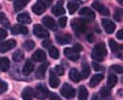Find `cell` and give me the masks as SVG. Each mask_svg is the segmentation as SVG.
<instances>
[{"label":"cell","instance_id":"obj_1","mask_svg":"<svg viewBox=\"0 0 123 100\" xmlns=\"http://www.w3.org/2000/svg\"><path fill=\"white\" fill-rule=\"evenodd\" d=\"M107 55V51L105 44L103 43H99L94 47L92 51V58L97 61H102L105 56Z\"/></svg>","mask_w":123,"mask_h":100},{"label":"cell","instance_id":"obj_2","mask_svg":"<svg viewBox=\"0 0 123 100\" xmlns=\"http://www.w3.org/2000/svg\"><path fill=\"white\" fill-rule=\"evenodd\" d=\"M72 28L76 32V34H82L85 32L87 28V22L84 19H74L72 21Z\"/></svg>","mask_w":123,"mask_h":100},{"label":"cell","instance_id":"obj_3","mask_svg":"<svg viewBox=\"0 0 123 100\" xmlns=\"http://www.w3.org/2000/svg\"><path fill=\"white\" fill-rule=\"evenodd\" d=\"M48 94H49L48 89L44 84L40 83V84L36 85V91H34V96L36 97V98L41 99V100H44L47 98Z\"/></svg>","mask_w":123,"mask_h":100},{"label":"cell","instance_id":"obj_4","mask_svg":"<svg viewBox=\"0 0 123 100\" xmlns=\"http://www.w3.org/2000/svg\"><path fill=\"white\" fill-rule=\"evenodd\" d=\"M60 93L64 98H68V99H71V98H74L76 94V91L72 86H70L68 83H65V84L62 86V88L60 90Z\"/></svg>","mask_w":123,"mask_h":100},{"label":"cell","instance_id":"obj_5","mask_svg":"<svg viewBox=\"0 0 123 100\" xmlns=\"http://www.w3.org/2000/svg\"><path fill=\"white\" fill-rule=\"evenodd\" d=\"M33 32L34 35L38 38H48L50 36L49 33L46 29H45L43 28V26H41V24H36L34 25L33 28Z\"/></svg>","mask_w":123,"mask_h":100},{"label":"cell","instance_id":"obj_6","mask_svg":"<svg viewBox=\"0 0 123 100\" xmlns=\"http://www.w3.org/2000/svg\"><path fill=\"white\" fill-rule=\"evenodd\" d=\"M16 46V41L14 40H9L7 41H4L2 44H0V52L5 53L10 50L14 49Z\"/></svg>","mask_w":123,"mask_h":100},{"label":"cell","instance_id":"obj_7","mask_svg":"<svg viewBox=\"0 0 123 100\" xmlns=\"http://www.w3.org/2000/svg\"><path fill=\"white\" fill-rule=\"evenodd\" d=\"M42 24H44L46 27H47L48 29H50L51 30L56 31L57 29V26H56V23L54 20V19L50 16H45L42 19Z\"/></svg>","mask_w":123,"mask_h":100},{"label":"cell","instance_id":"obj_8","mask_svg":"<svg viewBox=\"0 0 123 100\" xmlns=\"http://www.w3.org/2000/svg\"><path fill=\"white\" fill-rule=\"evenodd\" d=\"M56 41H57L59 44L66 45L71 42V41H72V35H71L70 34H68V33H66V34L58 33L57 35H56Z\"/></svg>","mask_w":123,"mask_h":100},{"label":"cell","instance_id":"obj_9","mask_svg":"<svg viewBox=\"0 0 123 100\" xmlns=\"http://www.w3.org/2000/svg\"><path fill=\"white\" fill-rule=\"evenodd\" d=\"M46 10V4L42 0H37L32 7V11L37 15H41Z\"/></svg>","mask_w":123,"mask_h":100},{"label":"cell","instance_id":"obj_10","mask_svg":"<svg viewBox=\"0 0 123 100\" xmlns=\"http://www.w3.org/2000/svg\"><path fill=\"white\" fill-rule=\"evenodd\" d=\"M102 25L107 34H112L115 31V29H116V24L111 19H102Z\"/></svg>","mask_w":123,"mask_h":100},{"label":"cell","instance_id":"obj_11","mask_svg":"<svg viewBox=\"0 0 123 100\" xmlns=\"http://www.w3.org/2000/svg\"><path fill=\"white\" fill-rule=\"evenodd\" d=\"M64 55H65L68 59L72 61H77L79 59V52L75 51L74 49H71V48H66V49H64Z\"/></svg>","mask_w":123,"mask_h":100},{"label":"cell","instance_id":"obj_12","mask_svg":"<svg viewBox=\"0 0 123 100\" xmlns=\"http://www.w3.org/2000/svg\"><path fill=\"white\" fill-rule=\"evenodd\" d=\"M92 7L94 8L95 10H97L100 14H102V15H105V16L110 15L109 9H108L105 5H103L102 4H100L99 2H97V1L94 2L92 4Z\"/></svg>","mask_w":123,"mask_h":100},{"label":"cell","instance_id":"obj_13","mask_svg":"<svg viewBox=\"0 0 123 100\" xmlns=\"http://www.w3.org/2000/svg\"><path fill=\"white\" fill-rule=\"evenodd\" d=\"M79 14H80L81 16H83L84 18L91 19V20L94 19V18H95V14L94 13V11L91 10L89 8H87V7H84V8H83L82 9H80Z\"/></svg>","mask_w":123,"mask_h":100},{"label":"cell","instance_id":"obj_14","mask_svg":"<svg viewBox=\"0 0 123 100\" xmlns=\"http://www.w3.org/2000/svg\"><path fill=\"white\" fill-rule=\"evenodd\" d=\"M48 62H45L43 64H41V66H38V68L36 71V77L38 78V79H43L45 77V73H46V71L47 69L48 66Z\"/></svg>","mask_w":123,"mask_h":100},{"label":"cell","instance_id":"obj_15","mask_svg":"<svg viewBox=\"0 0 123 100\" xmlns=\"http://www.w3.org/2000/svg\"><path fill=\"white\" fill-rule=\"evenodd\" d=\"M11 32L13 35H19V34H22V35H27L28 34V29L25 26L23 25H19V24H15L14 26H13V28L11 29Z\"/></svg>","mask_w":123,"mask_h":100},{"label":"cell","instance_id":"obj_16","mask_svg":"<svg viewBox=\"0 0 123 100\" xmlns=\"http://www.w3.org/2000/svg\"><path fill=\"white\" fill-rule=\"evenodd\" d=\"M34 66H35L34 63H33L31 60H27L22 70L23 75H24V76H29L33 71V70H34Z\"/></svg>","mask_w":123,"mask_h":100},{"label":"cell","instance_id":"obj_17","mask_svg":"<svg viewBox=\"0 0 123 100\" xmlns=\"http://www.w3.org/2000/svg\"><path fill=\"white\" fill-rule=\"evenodd\" d=\"M23 100H33L34 97V90L30 87H26L22 92L21 94Z\"/></svg>","mask_w":123,"mask_h":100},{"label":"cell","instance_id":"obj_18","mask_svg":"<svg viewBox=\"0 0 123 100\" xmlns=\"http://www.w3.org/2000/svg\"><path fill=\"white\" fill-rule=\"evenodd\" d=\"M49 84L52 88H56L60 84V80L56 76V75L53 72V71H51L49 76Z\"/></svg>","mask_w":123,"mask_h":100},{"label":"cell","instance_id":"obj_19","mask_svg":"<svg viewBox=\"0 0 123 100\" xmlns=\"http://www.w3.org/2000/svg\"><path fill=\"white\" fill-rule=\"evenodd\" d=\"M46 53L43 51H41V50H37L32 56V59L35 61H38V62L44 61L46 60Z\"/></svg>","mask_w":123,"mask_h":100},{"label":"cell","instance_id":"obj_20","mask_svg":"<svg viewBox=\"0 0 123 100\" xmlns=\"http://www.w3.org/2000/svg\"><path fill=\"white\" fill-rule=\"evenodd\" d=\"M69 78H70L74 82L77 83L80 82L82 76H81V74L79 72V71H78L77 69L73 68V69L70 70V72H69Z\"/></svg>","mask_w":123,"mask_h":100},{"label":"cell","instance_id":"obj_21","mask_svg":"<svg viewBox=\"0 0 123 100\" xmlns=\"http://www.w3.org/2000/svg\"><path fill=\"white\" fill-rule=\"evenodd\" d=\"M81 4L80 1L79 0H73L68 4V9L69 14H74V13L77 11V9H79V4Z\"/></svg>","mask_w":123,"mask_h":100},{"label":"cell","instance_id":"obj_22","mask_svg":"<svg viewBox=\"0 0 123 100\" xmlns=\"http://www.w3.org/2000/svg\"><path fill=\"white\" fill-rule=\"evenodd\" d=\"M104 78V75L103 74H96L94 76H92V78L89 81V86L91 88H94L95 86H97L99 82L103 80Z\"/></svg>","mask_w":123,"mask_h":100},{"label":"cell","instance_id":"obj_23","mask_svg":"<svg viewBox=\"0 0 123 100\" xmlns=\"http://www.w3.org/2000/svg\"><path fill=\"white\" fill-rule=\"evenodd\" d=\"M51 12L56 16H61L65 14V9H63V7L62 5V2H60L56 6H54L52 8V9H51Z\"/></svg>","mask_w":123,"mask_h":100},{"label":"cell","instance_id":"obj_24","mask_svg":"<svg viewBox=\"0 0 123 100\" xmlns=\"http://www.w3.org/2000/svg\"><path fill=\"white\" fill-rule=\"evenodd\" d=\"M31 0H15L14 3V7L15 11H19L25 8Z\"/></svg>","mask_w":123,"mask_h":100},{"label":"cell","instance_id":"obj_25","mask_svg":"<svg viewBox=\"0 0 123 100\" xmlns=\"http://www.w3.org/2000/svg\"><path fill=\"white\" fill-rule=\"evenodd\" d=\"M17 20L21 24H30L31 23V18L27 13H23L18 15Z\"/></svg>","mask_w":123,"mask_h":100},{"label":"cell","instance_id":"obj_26","mask_svg":"<svg viewBox=\"0 0 123 100\" xmlns=\"http://www.w3.org/2000/svg\"><path fill=\"white\" fill-rule=\"evenodd\" d=\"M10 62L9 58L7 57H0V68L3 71H7L9 69Z\"/></svg>","mask_w":123,"mask_h":100},{"label":"cell","instance_id":"obj_27","mask_svg":"<svg viewBox=\"0 0 123 100\" xmlns=\"http://www.w3.org/2000/svg\"><path fill=\"white\" fill-rule=\"evenodd\" d=\"M89 93L84 86H80L79 89V100H87Z\"/></svg>","mask_w":123,"mask_h":100},{"label":"cell","instance_id":"obj_28","mask_svg":"<svg viewBox=\"0 0 123 100\" xmlns=\"http://www.w3.org/2000/svg\"><path fill=\"white\" fill-rule=\"evenodd\" d=\"M117 82V76L114 74H111L108 76V80H107V84H108V88H112L115 85Z\"/></svg>","mask_w":123,"mask_h":100},{"label":"cell","instance_id":"obj_29","mask_svg":"<svg viewBox=\"0 0 123 100\" xmlns=\"http://www.w3.org/2000/svg\"><path fill=\"white\" fill-rule=\"evenodd\" d=\"M24 53L20 50H17L13 54V60L16 62H19L24 59Z\"/></svg>","mask_w":123,"mask_h":100},{"label":"cell","instance_id":"obj_30","mask_svg":"<svg viewBox=\"0 0 123 100\" xmlns=\"http://www.w3.org/2000/svg\"><path fill=\"white\" fill-rule=\"evenodd\" d=\"M90 74V67L87 63H83V68H82V75L81 76L84 78H87Z\"/></svg>","mask_w":123,"mask_h":100},{"label":"cell","instance_id":"obj_31","mask_svg":"<svg viewBox=\"0 0 123 100\" xmlns=\"http://www.w3.org/2000/svg\"><path fill=\"white\" fill-rule=\"evenodd\" d=\"M35 42L33 41H31V40H29V41H26L23 44V47H24L25 50H26V51H31V50L34 49L35 47Z\"/></svg>","mask_w":123,"mask_h":100},{"label":"cell","instance_id":"obj_32","mask_svg":"<svg viewBox=\"0 0 123 100\" xmlns=\"http://www.w3.org/2000/svg\"><path fill=\"white\" fill-rule=\"evenodd\" d=\"M49 55L54 59H57L59 57V51L55 46H51L49 48Z\"/></svg>","mask_w":123,"mask_h":100},{"label":"cell","instance_id":"obj_33","mask_svg":"<svg viewBox=\"0 0 123 100\" xmlns=\"http://www.w3.org/2000/svg\"><path fill=\"white\" fill-rule=\"evenodd\" d=\"M109 45L112 51H117L120 48V46L117 44V42L116 41H114L113 39H111L109 41Z\"/></svg>","mask_w":123,"mask_h":100},{"label":"cell","instance_id":"obj_34","mask_svg":"<svg viewBox=\"0 0 123 100\" xmlns=\"http://www.w3.org/2000/svg\"><path fill=\"white\" fill-rule=\"evenodd\" d=\"M100 95L103 98H107L111 95V88L108 87H104L100 89Z\"/></svg>","mask_w":123,"mask_h":100},{"label":"cell","instance_id":"obj_35","mask_svg":"<svg viewBox=\"0 0 123 100\" xmlns=\"http://www.w3.org/2000/svg\"><path fill=\"white\" fill-rule=\"evenodd\" d=\"M121 18H122V9H116L114 14V19L116 21H121Z\"/></svg>","mask_w":123,"mask_h":100},{"label":"cell","instance_id":"obj_36","mask_svg":"<svg viewBox=\"0 0 123 100\" xmlns=\"http://www.w3.org/2000/svg\"><path fill=\"white\" fill-rule=\"evenodd\" d=\"M8 90V84L4 81L0 79V94L4 93Z\"/></svg>","mask_w":123,"mask_h":100},{"label":"cell","instance_id":"obj_37","mask_svg":"<svg viewBox=\"0 0 123 100\" xmlns=\"http://www.w3.org/2000/svg\"><path fill=\"white\" fill-rule=\"evenodd\" d=\"M55 71H56V74H58L59 76H62V75L64 74L65 70H64L63 66H60V65H57V66H55Z\"/></svg>","mask_w":123,"mask_h":100},{"label":"cell","instance_id":"obj_38","mask_svg":"<svg viewBox=\"0 0 123 100\" xmlns=\"http://www.w3.org/2000/svg\"><path fill=\"white\" fill-rule=\"evenodd\" d=\"M111 69L116 73H119V74H121L123 72V69H122V66H120V65H113L111 66Z\"/></svg>","mask_w":123,"mask_h":100},{"label":"cell","instance_id":"obj_39","mask_svg":"<svg viewBox=\"0 0 123 100\" xmlns=\"http://www.w3.org/2000/svg\"><path fill=\"white\" fill-rule=\"evenodd\" d=\"M67 21H68L67 17H62V18H61V19H59L58 24H59V25L61 26L62 28H64L67 25Z\"/></svg>","mask_w":123,"mask_h":100},{"label":"cell","instance_id":"obj_40","mask_svg":"<svg viewBox=\"0 0 123 100\" xmlns=\"http://www.w3.org/2000/svg\"><path fill=\"white\" fill-rule=\"evenodd\" d=\"M7 35H8L7 31L3 29H0V41H3L4 39H5V38L7 37Z\"/></svg>","mask_w":123,"mask_h":100},{"label":"cell","instance_id":"obj_41","mask_svg":"<svg viewBox=\"0 0 123 100\" xmlns=\"http://www.w3.org/2000/svg\"><path fill=\"white\" fill-rule=\"evenodd\" d=\"M48 96H49L50 100H61V98H60L55 93H49Z\"/></svg>","mask_w":123,"mask_h":100},{"label":"cell","instance_id":"obj_42","mask_svg":"<svg viewBox=\"0 0 123 100\" xmlns=\"http://www.w3.org/2000/svg\"><path fill=\"white\" fill-rule=\"evenodd\" d=\"M73 49H74L75 51H77V52H79V51H83V46H81L80 44L77 43V44H74V48H73Z\"/></svg>","mask_w":123,"mask_h":100},{"label":"cell","instance_id":"obj_43","mask_svg":"<svg viewBox=\"0 0 123 100\" xmlns=\"http://www.w3.org/2000/svg\"><path fill=\"white\" fill-rule=\"evenodd\" d=\"M92 66H93V67H94V71H101V70L103 69V67H101L100 65H99L98 63H96V62H93L92 63Z\"/></svg>","mask_w":123,"mask_h":100},{"label":"cell","instance_id":"obj_44","mask_svg":"<svg viewBox=\"0 0 123 100\" xmlns=\"http://www.w3.org/2000/svg\"><path fill=\"white\" fill-rule=\"evenodd\" d=\"M41 45H42L45 48H49L50 46L51 45V41H50V40H45V41H43V42L41 43Z\"/></svg>","mask_w":123,"mask_h":100},{"label":"cell","instance_id":"obj_45","mask_svg":"<svg viewBox=\"0 0 123 100\" xmlns=\"http://www.w3.org/2000/svg\"><path fill=\"white\" fill-rule=\"evenodd\" d=\"M116 37H117V39L121 40V41L123 39V31H122V29H121V30L118 31L117 34H116Z\"/></svg>","mask_w":123,"mask_h":100},{"label":"cell","instance_id":"obj_46","mask_svg":"<svg viewBox=\"0 0 123 100\" xmlns=\"http://www.w3.org/2000/svg\"><path fill=\"white\" fill-rule=\"evenodd\" d=\"M6 19V16L4 13H0V23H3Z\"/></svg>","mask_w":123,"mask_h":100},{"label":"cell","instance_id":"obj_47","mask_svg":"<svg viewBox=\"0 0 123 100\" xmlns=\"http://www.w3.org/2000/svg\"><path fill=\"white\" fill-rule=\"evenodd\" d=\"M87 39H88V41H89V42H93V41H94V35H89Z\"/></svg>","mask_w":123,"mask_h":100},{"label":"cell","instance_id":"obj_48","mask_svg":"<svg viewBox=\"0 0 123 100\" xmlns=\"http://www.w3.org/2000/svg\"><path fill=\"white\" fill-rule=\"evenodd\" d=\"M91 100H101V99L97 94H94L92 97V98H91Z\"/></svg>","mask_w":123,"mask_h":100},{"label":"cell","instance_id":"obj_49","mask_svg":"<svg viewBox=\"0 0 123 100\" xmlns=\"http://www.w3.org/2000/svg\"><path fill=\"white\" fill-rule=\"evenodd\" d=\"M117 1H118V2H119L121 4H123V0H117Z\"/></svg>","mask_w":123,"mask_h":100},{"label":"cell","instance_id":"obj_50","mask_svg":"<svg viewBox=\"0 0 123 100\" xmlns=\"http://www.w3.org/2000/svg\"><path fill=\"white\" fill-rule=\"evenodd\" d=\"M5 100H15V99H14V98H8V99H5Z\"/></svg>","mask_w":123,"mask_h":100},{"label":"cell","instance_id":"obj_51","mask_svg":"<svg viewBox=\"0 0 123 100\" xmlns=\"http://www.w3.org/2000/svg\"><path fill=\"white\" fill-rule=\"evenodd\" d=\"M0 9H1V6H0Z\"/></svg>","mask_w":123,"mask_h":100}]
</instances>
